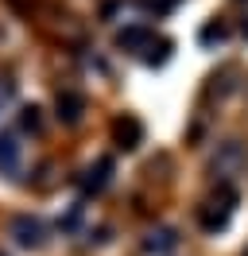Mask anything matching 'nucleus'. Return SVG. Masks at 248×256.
Returning <instances> with one entry per match:
<instances>
[{"mask_svg":"<svg viewBox=\"0 0 248 256\" xmlns=\"http://www.w3.org/2000/svg\"><path fill=\"white\" fill-rule=\"evenodd\" d=\"M108 171H112V163L101 160V163H97V175L90 171V178H86V190H101V186H105V178H108Z\"/></svg>","mask_w":248,"mask_h":256,"instance_id":"423d86ee","label":"nucleus"},{"mask_svg":"<svg viewBox=\"0 0 248 256\" xmlns=\"http://www.w3.org/2000/svg\"><path fill=\"white\" fill-rule=\"evenodd\" d=\"M148 39H152V35L144 32V28H128V32H120V39H116V43H120V47H144Z\"/></svg>","mask_w":248,"mask_h":256,"instance_id":"39448f33","label":"nucleus"},{"mask_svg":"<svg viewBox=\"0 0 248 256\" xmlns=\"http://www.w3.org/2000/svg\"><path fill=\"white\" fill-rule=\"evenodd\" d=\"M24 163V144L16 132H0V175H16Z\"/></svg>","mask_w":248,"mask_h":256,"instance_id":"f257e3e1","label":"nucleus"},{"mask_svg":"<svg viewBox=\"0 0 248 256\" xmlns=\"http://www.w3.org/2000/svg\"><path fill=\"white\" fill-rule=\"evenodd\" d=\"M8 101H12V82H8V78H0V109H4Z\"/></svg>","mask_w":248,"mask_h":256,"instance_id":"1a4fd4ad","label":"nucleus"},{"mask_svg":"<svg viewBox=\"0 0 248 256\" xmlns=\"http://www.w3.org/2000/svg\"><path fill=\"white\" fill-rule=\"evenodd\" d=\"M82 109H86L82 94H74V90H62L58 94V116L66 120V124H74L78 116H82Z\"/></svg>","mask_w":248,"mask_h":256,"instance_id":"7ed1b4c3","label":"nucleus"},{"mask_svg":"<svg viewBox=\"0 0 248 256\" xmlns=\"http://www.w3.org/2000/svg\"><path fill=\"white\" fill-rule=\"evenodd\" d=\"M174 244H178V237H174L170 229H159V233H152V237H148V244H144V248H148V252H170Z\"/></svg>","mask_w":248,"mask_h":256,"instance_id":"20e7f679","label":"nucleus"},{"mask_svg":"<svg viewBox=\"0 0 248 256\" xmlns=\"http://www.w3.org/2000/svg\"><path fill=\"white\" fill-rule=\"evenodd\" d=\"M116 136H120V148H136V140H140V124H136V120L116 124Z\"/></svg>","mask_w":248,"mask_h":256,"instance_id":"0eeeda50","label":"nucleus"},{"mask_svg":"<svg viewBox=\"0 0 248 256\" xmlns=\"http://www.w3.org/2000/svg\"><path fill=\"white\" fill-rule=\"evenodd\" d=\"M24 128L39 132V109H28V112H24Z\"/></svg>","mask_w":248,"mask_h":256,"instance_id":"6e6552de","label":"nucleus"},{"mask_svg":"<svg viewBox=\"0 0 248 256\" xmlns=\"http://www.w3.org/2000/svg\"><path fill=\"white\" fill-rule=\"evenodd\" d=\"M12 233L20 244H43V225L35 222V218H16L12 222Z\"/></svg>","mask_w":248,"mask_h":256,"instance_id":"f03ea898","label":"nucleus"}]
</instances>
